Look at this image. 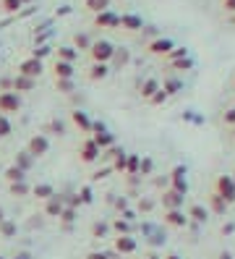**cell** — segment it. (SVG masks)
<instances>
[{"mask_svg":"<svg viewBox=\"0 0 235 259\" xmlns=\"http://www.w3.org/2000/svg\"><path fill=\"white\" fill-rule=\"evenodd\" d=\"M157 89H160V87H157V81L149 79V81H144V87H141V95H144L147 100H152V95L157 92Z\"/></svg>","mask_w":235,"mask_h":259,"instance_id":"4316f807","label":"cell"},{"mask_svg":"<svg viewBox=\"0 0 235 259\" xmlns=\"http://www.w3.org/2000/svg\"><path fill=\"white\" fill-rule=\"evenodd\" d=\"M6 178H8V184H19V181H26V173L21 170V167L11 165L8 170H6Z\"/></svg>","mask_w":235,"mask_h":259,"instance_id":"ffe728a7","label":"cell"},{"mask_svg":"<svg viewBox=\"0 0 235 259\" xmlns=\"http://www.w3.org/2000/svg\"><path fill=\"white\" fill-rule=\"evenodd\" d=\"M6 220V212H3V207H0V223H3Z\"/></svg>","mask_w":235,"mask_h":259,"instance_id":"7dc6e473","label":"cell"},{"mask_svg":"<svg viewBox=\"0 0 235 259\" xmlns=\"http://www.w3.org/2000/svg\"><path fill=\"white\" fill-rule=\"evenodd\" d=\"M138 249V241L133 236H115V251L118 254H133Z\"/></svg>","mask_w":235,"mask_h":259,"instance_id":"7c38bea8","label":"cell"},{"mask_svg":"<svg viewBox=\"0 0 235 259\" xmlns=\"http://www.w3.org/2000/svg\"><path fill=\"white\" fill-rule=\"evenodd\" d=\"M89 6H91V8H102L105 0H89Z\"/></svg>","mask_w":235,"mask_h":259,"instance_id":"b9f144b4","label":"cell"},{"mask_svg":"<svg viewBox=\"0 0 235 259\" xmlns=\"http://www.w3.org/2000/svg\"><path fill=\"white\" fill-rule=\"evenodd\" d=\"M105 231H107V225H100V223H94V225H91V233H94V236H102Z\"/></svg>","mask_w":235,"mask_h":259,"instance_id":"8d00e7d4","label":"cell"},{"mask_svg":"<svg viewBox=\"0 0 235 259\" xmlns=\"http://www.w3.org/2000/svg\"><path fill=\"white\" fill-rule=\"evenodd\" d=\"M185 215H188V220H194V223H207L209 220V209L201 207V204H194L191 209L185 212Z\"/></svg>","mask_w":235,"mask_h":259,"instance_id":"5bb4252c","label":"cell"},{"mask_svg":"<svg viewBox=\"0 0 235 259\" xmlns=\"http://www.w3.org/2000/svg\"><path fill=\"white\" fill-rule=\"evenodd\" d=\"M144 259H162L160 254H149V256H144Z\"/></svg>","mask_w":235,"mask_h":259,"instance_id":"bcb514c9","label":"cell"},{"mask_svg":"<svg viewBox=\"0 0 235 259\" xmlns=\"http://www.w3.org/2000/svg\"><path fill=\"white\" fill-rule=\"evenodd\" d=\"M100 155H102V149L97 147V142H94L91 136H89V139H84L81 147H78V157H81V162H97Z\"/></svg>","mask_w":235,"mask_h":259,"instance_id":"5b68a950","label":"cell"},{"mask_svg":"<svg viewBox=\"0 0 235 259\" xmlns=\"http://www.w3.org/2000/svg\"><path fill=\"white\" fill-rule=\"evenodd\" d=\"M50 131H55L58 136H66V126H63L60 120H53V123H50Z\"/></svg>","mask_w":235,"mask_h":259,"instance_id":"4dcf8cb0","label":"cell"},{"mask_svg":"<svg viewBox=\"0 0 235 259\" xmlns=\"http://www.w3.org/2000/svg\"><path fill=\"white\" fill-rule=\"evenodd\" d=\"M73 58H76V53H73L71 48H63V50H60V60H66V63H71Z\"/></svg>","mask_w":235,"mask_h":259,"instance_id":"f546056e","label":"cell"},{"mask_svg":"<svg viewBox=\"0 0 235 259\" xmlns=\"http://www.w3.org/2000/svg\"><path fill=\"white\" fill-rule=\"evenodd\" d=\"M170 189L172 191H178V194H188V178H185V167L178 165V167H172V173H170Z\"/></svg>","mask_w":235,"mask_h":259,"instance_id":"8992f818","label":"cell"},{"mask_svg":"<svg viewBox=\"0 0 235 259\" xmlns=\"http://www.w3.org/2000/svg\"><path fill=\"white\" fill-rule=\"evenodd\" d=\"M167 100V92H165V89H157V92L152 95V105H162Z\"/></svg>","mask_w":235,"mask_h":259,"instance_id":"f1b7e54d","label":"cell"},{"mask_svg":"<svg viewBox=\"0 0 235 259\" xmlns=\"http://www.w3.org/2000/svg\"><path fill=\"white\" fill-rule=\"evenodd\" d=\"M3 6H6V11H16L21 6V0H3Z\"/></svg>","mask_w":235,"mask_h":259,"instance_id":"d590c367","label":"cell"},{"mask_svg":"<svg viewBox=\"0 0 235 259\" xmlns=\"http://www.w3.org/2000/svg\"><path fill=\"white\" fill-rule=\"evenodd\" d=\"M19 73L29 76V79H37V76L42 73V60H39V58H29V60H24V63L19 66Z\"/></svg>","mask_w":235,"mask_h":259,"instance_id":"4fadbf2b","label":"cell"},{"mask_svg":"<svg viewBox=\"0 0 235 259\" xmlns=\"http://www.w3.org/2000/svg\"><path fill=\"white\" fill-rule=\"evenodd\" d=\"M113 53L115 50H113V45H110V42H97L91 48V58L97 60V63H107V60L113 58Z\"/></svg>","mask_w":235,"mask_h":259,"instance_id":"30bf717a","label":"cell"},{"mask_svg":"<svg viewBox=\"0 0 235 259\" xmlns=\"http://www.w3.org/2000/svg\"><path fill=\"white\" fill-rule=\"evenodd\" d=\"M16 231H19V228H16V223L13 220H3V223H0V236H3V238H13L16 236Z\"/></svg>","mask_w":235,"mask_h":259,"instance_id":"7402d4cb","label":"cell"},{"mask_svg":"<svg viewBox=\"0 0 235 259\" xmlns=\"http://www.w3.org/2000/svg\"><path fill=\"white\" fill-rule=\"evenodd\" d=\"M212 194H217L219 199H225L227 204H232L235 202V181H232V176H217Z\"/></svg>","mask_w":235,"mask_h":259,"instance_id":"6da1fadb","label":"cell"},{"mask_svg":"<svg viewBox=\"0 0 235 259\" xmlns=\"http://www.w3.org/2000/svg\"><path fill=\"white\" fill-rule=\"evenodd\" d=\"M58 220H63V223H73V220H76V209H73V207H66V209L60 212V218H58Z\"/></svg>","mask_w":235,"mask_h":259,"instance_id":"83f0119b","label":"cell"},{"mask_svg":"<svg viewBox=\"0 0 235 259\" xmlns=\"http://www.w3.org/2000/svg\"><path fill=\"white\" fill-rule=\"evenodd\" d=\"M73 76V66L66 63V60H58L55 63V79H71Z\"/></svg>","mask_w":235,"mask_h":259,"instance_id":"ac0fdd59","label":"cell"},{"mask_svg":"<svg viewBox=\"0 0 235 259\" xmlns=\"http://www.w3.org/2000/svg\"><path fill=\"white\" fill-rule=\"evenodd\" d=\"M31 194H34L37 199L47 202V199H50V196H55V189H53L50 184H37V186H31Z\"/></svg>","mask_w":235,"mask_h":259,"instance_id":"2e32d148","label":"cell"},{"mask_svg":"<svg viewBox=\"0 0 235 259\" xmlns=\"http://www.w3.org/2000/svg\"><path fill=\"white\" fill-rule=\"evenodd\" d=\"M91 139L97 142V147H100L102 152H107L110 147H115V136L110 134L102 123H94V126H91Z\"/></svg>","mask_w":235,"mask_h":259,"instance_id":"277c9868","label":"cell"},{"mask_svg":"<svg viewBox=\"0 0 235 259\" xmlns=\"http://www.w3.org/2000/svg\"><path fill=\"white\" fill-rule=\"evenodd\" d=\"M162 89H165V92H175V89H180V84H178V81H170V84L162 87Z\"/></svg>","mask_w":235,"mask_h":259,"instance_id":"f35d334b","label":"cell"},{"mask_svg":"<svg viewBox=\"0 0 235 259\" xmlns=\"http://www.w3.org/2000/svg\"><path fill=\"white\" fill-rule=\"evenodd\" d=\"M11 194L13 196H26V194H31V186L26 181H19V184H11Z\"/></svg>","mask_w":235,"mask_h":259,"instance_id":"d4e9b609","label":"cell"},{"mask_svg":"<svg viewBox=\"0 0 235 259\" xmlns=\"http://www.w3.org/2000/svg\"><path fill=\"white\" fill-rule=\"evenodd\" d=\"M209 207H212V212H214V215H225L230 204H227L225 199H219L217 194H212V196H209Z\"/></svg>","mask_w":235,"mask_h":259,"instance_id":"d6986e66","label":"cell"},{"mask_svg":"<svg viewBox=\"0 0 235 259\" xmlns=\"http://www.w3.org/2000/svg\"><path fill=\"white\" fill-rule=\"evenodd\" d=\"M34 81L37 79H29V76L19 73V76H16V81H13V92H31V89H34Z\"/></svg>","mask_w":235,"mask_h":259,"instance_id":"9a60e30c","label":"cell"},{"mask_svg":"<svg viewBox=\"0 0 235 259\" xmlns=\"http://www.w3.org/2000/svg\"><path fill=\"white\" fill-rule=\"evenodd\" d=\"M125 170H128L131 176H136L141 170V157L138 155H128V160H125Z\"/></svg>","mask_w":235,"mask_h":259,"instance_id":"cb8c5ba5","label":"cell"},{"mask_svg":"<svg viewBox=\"0 0 235 259\" xmlns=\"http://www.w3.org/2000/svg\"><path fill=\"white\" fill-rule=\"evenodd\" d=\"M138 209H144V212H149V209H152V202H138Z\"/></svg>","mask_w":235,"mask_h":259,"instance_id":"7bdbcfd3","label":"cell"},{"mask_svg":"<svg viewBox=\"0 0 235 259\" xmlns=\"http://www.w3.org/2000/svg\"><path fill=\"white\" fill-rule=\"evenodd\" d=\"M58 87H60V89H63V92H66V95L71 92V81H68V79H58Z\"/></svg>","mask_w":235,"mask_h":259,"instance_id":"74e56055","label":"cell"},{"mask_svg":"<svg viewBox=\"0 0 235 259\" xmlns=\"http://www.w3.org/2000/svg\"><path fill=\"white\" fill-rule=\"evenodd\" d=\"M232 181H235V173H232Z\"/></svg>","mask_w":235,"mask_h":259,"instance_id":"681fc988","label":"cell"},{"mask_svg":"<svg viewBox=\"0 0 235 259\" xmlns=\"http://www.w3.org/2000/svg\"><path fill=\"white\" fill-rule=\"evenodd\" d=\"M78 199H81V204H89L91 202V189H81L78 191Z\"/></svg>","mask_w":235,"mask_h":259,"instance_id":"d6a6232c","label":"cell"},{"mask_svg":"<svg viewBox=\"0 0 235 259\" xmlns=\"http://www.w3.org/2000/svg\"><path fill=\"white\" fill-rule=\"evenodd\" d=\"M63 209H66V199H63L60 194L50 196V199L44 202V215H47V218H60Z\"/></svg>","mask_w":235,"mask_h":259,"instance_id":"52a82bcc","label":"cell"},{"mask_svg":"<svg viewBox=\"0 0 235 259\" xmlns=\"http://www.w3.org/2000/svg\"><path fill=\"white\" fill-rule=\"evenodd\" d=\"M113 231L118 236H131V223L125 218H118V220H113Z\"/></svg>","mask_w":235,"mask_h":259,"instance_id":"44dd1931","label":"cell"},{"mask_svg":"<svg viewBox=\"0 0 235 259\" xmlns=\"http://www.w3.org/2000/svg\"><path fill=\"white\" fill-rule=\"evenodd\" d=\"M141 176H147V173H152V160L147 157V160H141V170H138Z\"/></svg>","mask_w":235,"mask_h":259,"instance_id":"e575fe53","label":"cell"},{"mask_svg":"<svg viewBox=\"0 0 235 259\" xmlns=\"http://www.w3.org/2000/svg\"><path fill=\"white\" fill-rule=\"evenodd\" d=\"M217 259H232V254H230V251H222V254H219Z\"/></svg>","mask_w":235,"mask_h":259,"instance_id":"ee69618b","label":"cell"},{"mask_svg":"<svg viewBox=\"0 0 235 259\" xmlns=\"http://www.w3.org/2000/svg\"><path fill=\"white\" fill-rule=\"evenodd\" d=\"M165 259H183V256H180V254H167Z\"/></svg>","mask_w":235,"mask_h":259,"instance_id":"f6af8a7d","label":"cell"},{"mask_svg":"<svg viewBox=\"0 0 235 259\" xmlns=\"http://www.w3.org/2000/svg\"><path fill=\"white\" fill-rule=\"evenodd\" d=\"M183 202H185V196L178 194V191H172V189H167L162 194V207L165 209H183Z\"/></svg>","mask_w":235,"mask_h":259,"instance_id":"8fae6325","label":"cell"},{"mask_svg":"<svg viewBox=\"0 0 235 259\" xmlns=\"http://www.w3.org/2000/svg\"><path fill=\"white\" fill-rule=\"evenodd\" d=\"M71 120H73V126L81 131V134H91L94 120L89 118V113H84V110H73V113H71Z\"/></svg>","mask_w":235,"mask_h":259,"instance_id":"ba28073f","label":"cell"},{"mask_svg":"<svg viewBox=\"0 0 235 259\" xmlns=\"http://www.w3.org/2000/svg\"><path fill=\"white\" fill-rule=\"evenodd\" d=\"M13 131V123H11V118L0 113V139H6V136H11Z\"/></svg>","mask_w":235,"mask_h":259,"instance_id":"484cf974","label":"cell"},{"mask_svg":"<svg viewBox=\"0 0 235 259\" xmlns=\"http://www.w3.org/2000/svg\"><path fill=\"white\" fill-rule=\"evenodd\" d=\"M86 259H107V256L100 254V251H91V254H86Z\"/></svg>","mask_w":235,"mask_h":259,"instance_id":"60d3db41","label":"cell"},{"mask_svg":"<svg viewBox=\"0 0 235 259\" xmlns=\"http://www.w3.org/2000/svg\"><path fill=\"white\" fill-rule=\"evenodd\" d=\"M170 50V42H154L152 45V53H167Z\"/></svg>","mask_w":235,"mask_h":259,"instance_id":"1f68e13d","label":"cell"},{"mask_svg":"<svg viewBox=\"0 0 235 259\" xmlns=\"http://www.w3.org/2000/svg\"><path fill=\"white\" fill-rule=\"evenodd\" d=\"M105 76H107V66L105 63H94L91 66V71H89V79L91 81H102Z\"/></svg>","mask_w":235,"mask_h":259,"instance_id":"603a6c76","label":"cell"},{"mask_svg":"<svg viewBox=\"0 0 235 259\" xmlns=\"http://www.w3.org/2000/svg\"><path fill=\"white\" fill-rule=\"evenodd\" d=\"M19 110H21V97H19V92H13V89H8V92H0V113L11 115V113H19Z\"/></svg>","mask_w":235,"mask_h":259,"instance_id":"3957f363","label":"cell"},{"mask_svg":"<svg viewBox=\"0 0 235 259\" xmlns=\"http://www.w3.org/2000/svg\"><path fill=\"white\" fill-rule=\"evenodd\" d=\"M0 259H6V256H0Z\"/></svg>","mask_w":235,"mask_h":259,"instance_id":"f907efd6","label":"cell"},{"mask_svg":"<svg viewBox=\"0 0 235 259\" xmlns=\"http://www.w3.org/2000/svg\"><path fill=\"white\" fill-rule=\"evenodd\" d=\"M26 152H29L34 160H37V157H44L47 152H50V139H47L44 134H34V136L29 139V144H26Z\"/></svg>","mask_w":235,"mask_h":259,"instance_id":"7a4b0ae2","label":"cell"},{"mask_svg":"<svg viewBox=\"0 0 235 259\" xmlns=\"http://www.w3.org/2000/svg\"><path fill=\"white\" fill-rule=\"evenodd\" d=\"M13 259H31V251H19V254H13Z\"/></svg>","mask_w":235,"mask_h":259,"instance_id":"ab89813d","label":"cell"},{"mask_svg":"<svg viewBox=\"0 0 235 259\" xmlns=\"http://www.w3.org/2000/svg\"><path fill=\"white\" fill-rule=\"evenodd\" d=\"M16 167H21L24 173H29L31 170V165H34V157L29 155V152L24 149V152H19V155H16V162H13Z\"/></svg>","mask_w":235,"mask_h":259,"instance_id":"e0dca14e","label":"cell"},{"mask_svg":"<svg viewBox=\"0 0 235 259\" xmlns=\"http://www.w3.org/2000/svg\"><path fill=\"white\" fill-rule=\"evenodd\" d=\"M170 228H185L188 225V215L183 209H165V218H162Z\"/></svg>","mask_w":235,"mask_h":259,"instance_id":"9c48e42d","label":"cell"},{"mask_svg":"<svg viewBox=\"0 0 235 259\" xmlns=\"http://www.w3.org/2000/svg\"><path fill=\"white\" fill-rule=\"evenodd\" d=\"M232 136H235V126H232Z\"/></svg>","mask_w":235,"mask_h":259,"instance_id":"c3c4849f","label":"cell"},{"mask_svg":"<svg viewBox=\"0 0 235 259\" xmlns=\"http://www.w3.org/2000/svg\"><path fill=\"white\" fill-rule=\"evenodd\" d=\"M222 118H225V123H227V126H235V108L225 110V115H222Z\"/></svg>","mask_w":235,"mask_h":259,"instance_id":"836d02e7","label":"cell"}]
</instances>
